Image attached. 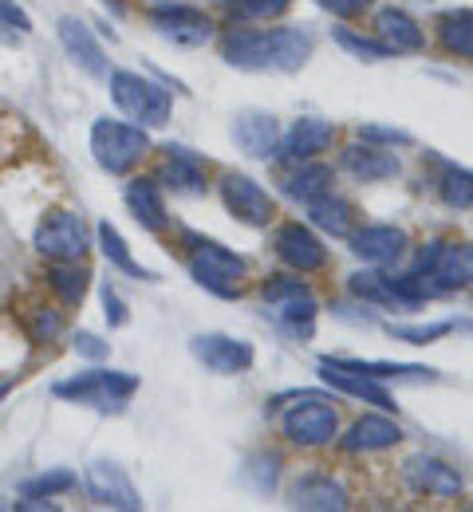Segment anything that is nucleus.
<instances>
[{
	"label": "nucleus",
	"mask_w": 473,
	"mask_h": 512,
	"mask_svg": "<svg viewBox=\"0 0 473 512\" xmlns=\"http://www.w3.org/2000/svg\"><path fill=\"white\" fill-rule=\"evenodd\" d=\"M107 83H111L115 107H119L127 119L142 123L146 130H158L170 123L174 95H170L162 83H154V79H146V75H138V71H111Z\"/></svg>",
	"instance_id": "0eeeda50"
},
{
	"label": "nucleus",
	"mask_w": 473,
	"mask_h": 512,
	"mask_svg": "<svg viewBox=\"0 0 473 512\" xmlns=\"http://www.w3.org/2000/svg\"><path fill=\"white\" fill-rule=\"evenodd\" d=\"M103 316H107L111 327H127L131 323V312H127V304H123L115 284H103Z\"/></svg>",
	"instance_id": "a19ab883"
},
{
	"label": "nucleus",
	"mask_w": 473,
	"mask_h": 512,
	"mask_svg": "<svg viewBox=\"0 0 473 512\" xmlns=\"http://www.w3.org/2000/svg\"><path fill=\"white\" fill-rule=\"evenodd\" d=\"M339 170L351 174L355 182H391L403 174V162L395 150L387 146H375V142H351L339 150Z\"/></svg>",
	"instance_id": "6ab92c4d"
},
{
	"label": "nucleus",
	"mask_w": 473,
	"mask_h": 512,
	"mask_svg": "<svg viewBox=\"0 0 473 512\" xmlns=\"http://www.w3.org/2000/svg\"><path fill=\"white\" fill-rule=\"evenodd\" d=\"M288 8H292V0H221L225 20L237 24V28H245L253 20H276Z\"/></svg>",
	"instance_id": "f704fd0d"
},
{
	"label": "nucleus",
	"mask_w": 473,
	"mask_h": 512,
	"mask_svg": "<svg viewBox=\"0 0 473 512\" xmlns=\"http://www.w3.org/2000/svg\"><path fill=\"white\" fill-rule=\"evenodd\" d=\"M410 276H418L430 296H450L473 284V245L470 241H430L414 256Z\"/></svg>",
	"instance_id": "7ed1b4c3"
},
{
	"label": "nucleus",
	"mask_w": 473,
	"mask_h": 512,
	"mask_svg": "<svg viewBox=\"0 0 473 512\" xmlns=\"http://www.w3.org/2000/svg\"><path fill=\"white\" fill-rule=\"evenodd\" d=\"M123 201H127L131 217H135L146 233H162V229L170 225L166 193H162V186H158L154 178H131V182L123 186Z\"/></svg>",
	"instance_id": "393cba45"
},
{
	"label": "nucleus",
	"mask_w": 473,
	"mask_h": 512,
	"mask_svg": "<svg viewBox=\"0 0 473 512\" xmlns=\"http://www.w3.org/2000/svg\"><path fill=\"white\" fill-rule=\"evenodd\" d=\"M288 505L292 509H312V512H343L351 505L347 489L339 485L332 473L324 469H308L288 485Z\"/></svg>",
	"instance_id": "412c9836"
},
{
	"label": "nucleus",
	"mask_w": 473,
	"mask_h": 512,
	"mask_svg": "<svg viewBox=\"0 0 473 512\" xmlns=\"http://www.w3.org/2000/svg\"><path fill=\"white\" fill-rule=\"evenodd\" d=\"M146 20L162 40H170L178 48H202L213 40V16L186 0H158L146 8Z\"/></svg>",
	"instance_id": "9d476101"
},
{
	"label": "nucleus",
	"mask_w": 473,
	"mask_h": 512,
	"mask_svg": "<svg viewBox=\"0 0 473 512\" xmlns=\"http://www.w3.org/2000/svg\"><path fill=\"white\" fill-rule=\"evenodd\" d=\"M339 138L336 123H328V119H316V115H304V119H296L292 127L284 130L280 138H276V150H272V158L280 162V166H296V162H312L316 154H324V150H332V142Z\"/></svg>",
	"instance_id": "2eb2a0df"
},
{
	"label": "nucleus",
	"mask_w": 473,
	"mask_h": 512,
	"mask_svg": "<svg viewBox=\"0 0 473 512\" xmlns=\"http://www.w3.org/2000/svg\"><path fill=\"white\" fill-rule=\"evenodd\" d=\"M438 197L450 209H473V170L446 162L442 174H438Z\"/></svg>",
	"instance_id": "c9c22d12"
},
{
	"label": "nucleus",
	"mask_w": 473,
	"mask_h": 512,
	"mask_svg": "<svg viewBox=\"0 0 473 512\" xmlns=\"http://www.w3.org/2000/svg\"><path fill=\"white\" fill-rule=\"evenodd\" d=\"M316 36L308 28H233L221 36V60L237 71L292 75L312 60Z\"/></svg>",
	"instance_id": "f257e3e1"
},
{
	"label": "nucleus",
	"mask_w": 473,
	"mask_h": 512,
	"mask_svg": "<svg viewBox=\"0 0 473 512\" xmlns=\"http://www.w3.org/2000/svg\"><path fill=\"white\" fill-rule=\"evenodd\" d=\"M150 154V134L138 123H123V119H95L91 127V158L103 174H127Z\"/></svg>",
	"instance_id": "423d86ee"
},
{
	"label": "nucleus",
	"mask_w": 473,
	"mask_h": 512,
	"mask_svg": "<svg viewBox=\"0 0 473 512\" xmlns=\"http://www.w3.org/2000/svg\"><path fill=\"white\" fill-rule=\"evenodd\" d=\"M182 253H186V268L190 276L202 284L205 292L221 296V300H237L245 292V276H249V264L245 256L233 253L229 245L202 237V233H182Z\"/></svg>",
	"instance_id": "f03ea898"
},
{
	"label": "nucleus",
	"mask_w": 473,
	"mask_h": 512,
	"mask_svg": "<svg viewBox=\"0 0 473 512\" xmlns=\"http://www.w3.org/2000/svg\"><path fill=\"white\" fill-rule=\"evenodd\" d=\"M375 36L395 52V56H414L426 48V32L418 28V20L403 8H379L375 12Z\"/></svg>",
	"instance_id": "cd10ccee"
},
{
	"label": "nucleus",
	"mask_w": 473,
	"mask_h": 512,
	"mask_svg": "<svg viewBox=\"0 0 473 512\" xmlns=\"http://www.w3.org/2000/svg\"><path fill=\"white\" fill-rule=\"evenodd\" d=\"M320 379L328 386H336L339 394H351V398H363L367 406H379V410H395V398L387 383L379 379H367V375H351V371H336L328 363H320Z\"/></svg>",
	"instance_id": "c756f323"
},
{
	"label": "nucleus",
	"mask_w": 473,
	"mask_h": 512,
	"mask_svg": "<svg viewBox=\"0 0 473 512\" xmlns=\"http://www.w3.org/2000/svg\"><path fill=\"white\" fill-rule=\"evenodd\" d=\"M308 221H312V229H320V233H328L336 241H347L359 229V209L343 193L332 190L324 197H316V201H308Z\"/></svg>",
	"instance_id": "c85d7f7f"
},
{
	"label": "nucleus",
	"mask_w": 473,
	"mask_h": 512,
	"mask_svg": "<svg viewBox=\"0 0 473 512\" xmlns=\"http://www.w3.org/2000/svg\"><path fill=\"white\" fill-rule=\"evenodd\" d=\"M48 288L68 304H83L87 300V288H91V272L83 260H52L48 264Z\"/></svg>",
	"instance_id": "2f4dec72"
},
{
	"label": "nucleus",
	"mask_w": 473,
	"mask_h": 512,
	"mask_svg": "<svg viewBox=\"0 0 473 512\" xmlns=\"http://www.w3.org/2000/svg\"><path fill=\"white\" fill-rule=\"evenodd\" d=\"M205 178H209V162L202 154L186 150V146H166V158L154 174V182L162 190L170 193H182V197H198L205 193Z\"/></svg>",
	"instance_id": "aec40b11"
},
{
	"label": "nucleus",
	"mask_w": 473,
	"mask_h": 512,
	"mask_svg": "<svg viewBox=\"0 0 473 512\" xmlns=\"http://www.w3.org/2000/svg\"><path fill=\"white\" fill-rule=\"evenodd\" d=\"M229 134H233L241 154L269 162L272 150H276V138H280V127H276V119H272L269 111H241V115H233V130Z\"/></svg>",
	"instance_id": "bb28decb"
},
{
	"label": "nucleus",
	"mask_w": 473,
	"mask_h": 512,
	"mask_svg": "<svg viewBox=\"0 0 473 512\" xmlns=\"http://www.w3.org/2000/svg\"><path fill=\"white\" fill-rule=\"evenodd\" d=\"M75 485H79V477L71 469H44V473L20 481V497L24 501H52L60 493H71Z\"/></svg>",
	"instance_id": "72a5a7b5"
},
{
	"label": "nucleus",
	"mask_w": 473,
	"mask_h": 512,
	"mask_svg": "<svg viewBox=\"0 0 473 512\" xmlns=\"http://www.w3.org/2000/svg\"><path fill=\"white\" fill-rule=\"evenodd\" d=\"M261 300H265V308L272 312V320L284 335L312 339L316 316H320V300L300 276H269L261 284Z\"/></svg>",
	"instance_id": "39448f33"
},
{
	"label": "nucleus",
	"mask_w": 473,
	"mask_h": 512,
	"mask_svg": "<svg viewBox=\"0 0 473 512\" xmlns=\"http://www.w3.org/2000/svg\"><path fill=\"white\" fill-rule=\"evenodd\" d=\"M434 36H438V44H442L446 56L473 60V8L442 12L438 24H434Z\"/></svg>",
	"instance_id": "7c9ffc66"
},
{
	"label": "nucleus",
	"mask_w": 473,
	"mask_h": 512,
	"mask_svg": "<svg viewBox=\"0 0 473 512\" xmlns=\"http://www.w3.org/2000/svg\"><path fill=\"white\" fill-rule=\"evenodd\" d=\"M52 394L64 398L71 406H91L103 414H119L131 398L138 394V375L131 371H79L71 379L52 383Z\"/></svg>",
	"instance_id": "20e7f679"
},
{
	"label": "nucleus",
	"mask_w": 473,
	"mask_h": 512,
	"mask_svg": "<svg viewBox=\"0 0 473 512\" xmlns=\"http://www.w3.org/2000/svg\"><path fill=\"white\" fill-rule=\"evenodd\" d=\"M320 363L351 371V375H367L379 383H438L434 367H418V363H391V359H347V355H324Z\"/></svg>",
	"instance_id": "5701e85b"
},
{
	"label": "nucleus",
	"mask_w": 473,
	"mask_h": 512,
	"mask_svg": "<svg viewBox=\"0 0 473 512\" xmlns=\"http://www.w3.org/2000/svg\"><path fill=\"white\" fill-rule=\"evenodd\" d=\"M272 253L280 256V264H288L292 272H320V268H328L324 241L308 225H300V221H284L272 233Z\"/></svg>",
	"instance_id": "a211bd4d"
},
{
	"label": "nucleus",
	"mask_w": 473,
	"mask_h": 512,
	"mask_svg": "<svg viewBox=\"0 0 473 512\" xmlns=\"http://www.w3.org/2000/svg\"><path fill=\"white\" fill-rule=\"evenodd\" d=\"M32 245H36V253L48 256V260H83V253H87V225H83L79 213L52 209L36 225Z\"/></svg>",
	"instance_id": "ddd939ff"
},
{
	"label": "nucleus",
	"mask_w": 473,
	"mask_h": 512,
	"mask_svg": "<svg viewBox=\"0 0 473 512\" xmlns=\"http://www.w3.org/2000/svg\"><path fill=\"white\" fill-rule=\"evenodd\" d=\"M347 292L355 296V300H363V304H379V308H422L426 300H434L430 296V288L418 280V276H395V272H383V268H363V272H355V276H347Z\"/></svg>",
	"instance_id": "1a4fd4ad"
},
{
	"label": "nucleus",
	"mask_w": 473,
	"mask_h": 512,
	"mask_svg": "<svg viewBox=\"0 0 473 512\" xmlns=\"http://www.w3.org/2000/svg\"><path fill=\"white\" fill-rule=\"evenodd\" d=\"M56 36H60L64 52H68L71 60L83 67L87 75H95V79H107V75H111V67H107V52H103V44L95 40V32L87 28V20H79V16H64V20L56 24Z\"/></svg>",
	"instance_id": "b1692460"
},
{
	"label": "nucleus",
	"mask_w": 473,
	"mask_h": 512,
	"mask_svg": "<svg viewBox=\"0 0 473 512\" xmlns=\"http://www.w3.org/2000/svg\"><path fill=\"white\" fill-rule=\"evenodd\" d=\"M95 237H99V249H103V256H107V264H115L123 276H135V280H154V272H146L135 256H131V245L123 241V233H119L111 221H99V225H95Z\"/></svg>",
	"instance_id": "473e14b6"
},
{
	"label": "nucleus",
	"mask_w": 473,
	"mask_h": 512,
	"mask_svg": "<svg viewBox=\"0 0 473 512\" xmlns=\"http://www.w3.org/2000/svg\"><path fill=\"white\" fill-rule=\"evenodd\" d=\"M28 335H32V343H56L64 335V312H56V308H32L28 312Z\"/></svg>",
	"instance_id": "58836bf2"
},
{
	"label": "nucleus",
	"mask_w": 473,
	"mask_h": 512,
	"mask_svg": "<svg viewBox=\"0 0 473 512\" xmlns=\"http://www.w3.org/2000/svg\"><path fill=\"white\" fill-rule=\"evenodd\" d=\"M351 253L359 256L363 264L371 268H391L399 264L410 249V237H406L403 225H387V221H375V225H359L351 237Z\"/></svg>",
	"instance_id": "f3484780"
},
{
	"label": "nucleus",
	"mask_w": 473,
	"mask_h": 512,
	"mask_svg": "<svg viewBox=\"0 0 473 512\" xmlns=\"http://www.w3.org/2000/svg\"><path fill=\"white\" fill-rule=\"evenodd\" d=\"M403 481L418 493V497H434V501H458L466 481H462V469L442 461V457H430V453H414L406 457L403 465Z\"/></svg>",
	"instance_id": "4468645a"
},
{
	"label": "nucleus",
	"mask_w": 473,
	"mask_h": 512,
	"mask_svg": "<svg viewBox=\"0 0 473 512\" xmlns=\"http://www.w3.org/2000/svg\"><path fill=\"white\" fill-rule=\"evenodd\" d=\"M359 138H363V142H375V146H410V142H414L410 130L379 127V123H363V127H359Z\"/></svg>",
	"instance_id": "ea45409f"
},
{
	"label": "nucleus",
	"mask_w": 473,
	"mask_h": 512,
	"mask_svg": "<svg viewBox=\"0 0 473 512\" xmlns=\"http://www.w3.org/2000/svg\"><path fill=\"white\" fill-rule=\"evenodd\" d=\"M403 442V426L387 414H363L351 422V430L339 438V449L347 457H367V453H383V449H395Z\"/></svg>",
	"instance_id": "4be33fe9"
},
{
	"label": "nucleus",
	"mask_w": 473,
	"mask_h": 512,
	"mask_svg": "<svg viewBox=\"0 0 473 512\" xmlns=\"http://www.w3.org/2000/svg\"><path fill=\"white\" fill-rule=\"evenodd\" d=\"M332 190H336V170L316 162V158L312 162H296V166H288L280 174V193L288 201H300V205H308V201H316V197H324Z\"/></svg>",
	"instance_id": "a878e982"
},
{
	"label": "nucleus",
	"mask_w": 473,
	"mask_h": 512,
	"mask_svg": "<svg viewBox=\"0 0 473 512\" xmlns=\"http://www.w3.org/2000/svg\"><path fill=\"white\" fill-rule=\"evenodd\" d=\"M83 485H87V497L95 505H103V509H127V512L142 509V497H138L135 481L127 477V469L119 461H107V457L91 461L87 473H83Z\"/></svg>",
	"instance_id": "dca6fc26"
},
{
	"label": "nucleus",
	"mask_w": 473,
	"mask_h": 512,
	"mask_svg": "<svg viewBox=\"0 0 473 512\" xmlns=\"http://www.w3.org/2000/svg\"><path fill=\"white\" fill-rule=\"evenodd\" d=\"M458 331V320H438V323H387V335H395L399 343L410 347H426V343H438L442 335Z\"/></svg>",
	"instance_id": "4c0bfd02"
},
{
	"label": "nucleus",
	"mask_w": 473,
	"mask_h": 512,
	"mask_svg": "<svg viewBox=\"0 0 473 512\" xmlns=\"http://www.w3.org/2000/svg\"><path fill=\"white\" fill-rule=\"evenodd\" d=\"M75 351L83 359H91V363H103L111 355V343H103L95 331H75Z\"/></svg>",
	"instance_id": "79ce46f5"
},
{
	"label": "nucleus",
	"mask_w": 473,
	"mask_h": 512,
	"mask_svg": "<svg viewBox=\"0 0 473 512\" xmlns=\"http://www.w3.org/2000/svg\"><path fill=\"white\" fill-rule=\"evenodd\" d=\"M0 24L12 32H32V16L16 0H0Z\"/></svg>",
	"instance_id": "c03bdc74"
},
{
	"label": "nucleus",
	"mask_w": 473,
	"mask_h": 512,
	"mask_svg": "<svg viewBox=\"0 0 473 512\" xmlns=\"http://www.w3.org/2000/svg\"><path fill=\"white\" fill-rule=\"evenodd\" d=\"M190 355L213 375H245L257 363V347L249 339L225 335V331H202L190 339Z\"/></svg>",
	"instance_id": "f8f14e48"
},
{
	"label": "nucleus",
	"mask_w": 473,
	"mask_h": 512,
	"mask_svg": "<svg viewBox=\"0 0 473 512\" xmlns=\"http://www.w3.org/2000/svg\"><path fill=\"white\" fill-rule=\"evenodd\" d=\"M280 434L300 449L332 446V438L339 434L336 402L320 394H292V406L280 410Z\"/></svg>",
	"instance_id": "6e6552de"
},
{
	"label": "nucleus",
	"mask_w": 473,
	"mask_h": 512,
	"mask_svg": "<svg viewBox=\"0 0 473 512\" xmlns=\"http://www.w3.org/2000/svg\"><path fill=\"white\" fill-rule=\"evenodd\" d=\"M324 12H332L336 20H355V16H363L375 0H316Z\"/></svg>",
	"instance_id": "37998d69"
},
{
	"label": "nucleus",
	"mask_w": 473,
	"mask_h": 512,
	"mask_svg": "<svg viewBox=\"0 0 473 512\" xmlns=\"http://www.w3.org/2000/svg\"><path fill=\"white\" fill-rule=\"evenodd\" d=\"M217 193H221V205L241 221V225H253V229H265L276 221V201L272 193L249 178V174H237V170H225L217 178Z\"/></svg>",
	"instance_id": "9b49d317"
},
{
	"label": "nucleus",
	"mask_w": 473,
	"mask_h": 512,
	"mask_svg": "<svg viewBox=\"0 0 473 512\" xmlns=\"http://www.w3.org/2000/svg\"><path fill=\"white\" fill-rule=\"evenodd\" d=\"M336 44L343 52H351L355 60H367V64H379V60H395V52L379 40V36H363L355 28H336Z\"/></svg>",
	"instance_id": "e433bc0d"
}]
</instances>
